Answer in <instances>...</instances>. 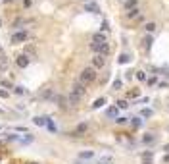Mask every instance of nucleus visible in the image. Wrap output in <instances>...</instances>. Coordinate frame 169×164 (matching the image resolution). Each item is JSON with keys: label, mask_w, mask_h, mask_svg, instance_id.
<instances>
[{"label": "nucleus", "mask_w": 169, "mask_h": 164, "mask_svg": "<svg viewBox=\"0 0 169 164\" xmlns=\"http://www.w3.org/2000/svg\"><path fill=\"white\" fill-rule=\"evenodd\" d=\"M94 79H96V70L94 68H85V70L79 74V83H83V85L92 83Z\"/></svg>", "instance_id": "1"}, {"label": "nucleus", "mask_w": 169, "mask_h": 164, "mask_svg": "<svg viewBox=\"0 0 169 164\" xmlns=\"http://www.w3.org/2000/svg\"><path fill=\"white\" fill-rule=\"evenodd\" d=\"M90 48L96 54H102V56H108V54H110V45H108V42H104V45H94V42H92Z\"/></svg>", "instance_id": "2"}, {"label": "nucleus", "mask_w": 169, "mask_h": 164, "mask_svg": "<svg viewBox=\"0 0 169 164\" xmlns=\"http://www.w3.org/2000/svg\"><path fill=\"white\" fill-rule=\"evenodd\" d=\"M27 41V31H18L10 37V42L12 45H19V42H25Z\"/></svg>", "instance_id": "3"}, {"label": "nucleus", "mask_w": 169, "mask_h": 164, "mask_svg": "<svg viewBox=\"0 0 169 164\" xmlns=\"http://www.w3.org/2000/svg\"><path fill=\"white\" fill-rule=\"evenodd\" d=\"M87 131H88V124H87V122H83V124H79V126L73 129V133H71V135H73V137H83L85 133H87Z\"/></svg>", "instance_id": "4"}, {"label": "nucleus", "mask_w": 169, "mask_h": 164, "mask_svg": "<svg viewBox=\"0 0 169 164\" xmlns=\"http://www.w3.org/2000/svg\"><path fill=\"white\" fill-rule=\"evenodd\" d=\"M104 66H106V56H102V54H94V58H92V68L98 70V68H104Z\"/></svg>", "instance_id": "5"}, {"label": "nucleus", "mask_w": 169, "mask_h": 164, "mask_svg": "<svg viewBox=\"0 0 169 164\" xmlns=\"http://www.w3.org/2000/svg\"><path fill=\"white\" fill-rule=\"evenodd\" d=\"M71 93L83 98V95L87 93V89H85V85H83V83H75V85H73V89H71Z\"/></svg>", "instance_id": "6"}, {"label": "nucleus", "mask_w": 169, "mask_h": 164, "mask_svg": "<svg viewBox=\"0 0 169 164\" xmlns=\"http://www.w3.org/2000/svg\"><path fill=\"white\" fill-rule=\"evenodd\" d=\"M29 62H31V60H29V56H27V54H21V56H18L15 64H18L19 68H27V66H29Z\"/></svg>", "instance_id": "7"}, {"label": "nucleus", "mask_w": 169, "mask_h": 164, "mask_svg": "<svg viewBox=\"0 0 169 164\" xmlns=\"http://www.w3.org/2000/svg\"><path fill=\"white\" fill-rule=\"evenodd\" d=\"M85 10H87V12H92V14H100V6L96 4V2H87V4H85Z\"/></svg>", "instance_id": "8"}, {"label": "nucleus", "mask_w": 169, "mask_h": 164, "mask_svg": "<svg viewBox=\"0 0 169 164\" xmlns=\"http://www.w3.org/2000/svg\"><path fill=\"white\" fill-rule=\"evenodd\" d=\"M92 42H94V45H104V42H108V41H106V35H104V33H94Z\"/></svg>", "instance_id": "9"}, {"label": "nucleus", "mask_w": 169, "mask_h": 164, "mask_svg": "<svg viewBox=\"0 0 169 164\" xmlns=\"http://www.w3.org/2000/svg\"><path fill=\"white\" fill-rule=\"evenodd\" d=\"M79 100H81V97H77V95H73V93H69V97H67V104H69V106H77Z\"/></svg>", "instance_id": "10"}, {"label": "nucleus", "mask_w": 169, "mask_h": 164, "mask_svg": "<svg viewBox=\"0 0 169 164\" xmlns=\"http://www.w3.org/2000/svg\"><path fill=\"white\" fill-rule=\"evenodd\" d=\"M117 110H119L117 106H110L108 110H106V116L108 118H117Z\"/></svg>", "instance_id": "11"}, {"label": "nucleus", "mask_w": 169, "mask_h": 164, "mask_svg": "<svg viewBox=\"0 0 169 164\" xmlns=\"http://www.w3.org/2000/svg\"><path fill=\"white\" fill-rule=\"evenodd\" d=\"M133 8H138V0H127L125 2V10H133Z\"/></svg>", "instance_id": "12"}, {"label": "nucleus", "mask_w": 169, "mask_h": 164, "mask_svg": "<svg viewBox=\"0 0 169 164\" xmlns=\"http://www.w3.org/2000/svg\"><path fill=\"white\" fill-rule=\"evenodd\" d=\"M104 104H106V98H104V97H100V98H96L94 102H92V108L96 110V108H102Z\"/></svg>", "instance_id": "13"}, {"label": "nucleus", "mask_w": 169, "mask_h": 164, "mask_svg": "<svg viewBox=\"0 0 169 164\" xmlns=\"http://www.w3.org/2000/svg\"><path fill=\"white\" fill-rule=\"evenodd\" d=\"M79 158H85V160L94 158V153H92V151H83V153H79Z\"/></svg>", "instance_id": "14"}, {"label": "nucleus", "mask_w": 169, "mask_h": 164, "mask_svg": "<svg viewBox=\"0 0 169 164\" xmlns=\"http://www.w3.org/2000/svg\"><path fill=\"white\" fill-rule=\"evenodd\" d=\"M56 102H58L60 108H67V100H65L62 95H58V97H56Z\"/></svg>", "instance_id": "15"}, {"label": "nucleus", "mask_w": 169, "mask_h": 164, "mask_svg": "<svg viewBox=\"0 0 169 164\" xmlns=\"http://www.w3.org/2000/svg\"><path fill=\"white\" fill-rule=\"evenodd\" d=\"M138 14H140V8H133V10H129V12H127V18L133 19V18H137Z\"/></svg>", "instance_id": "16"}, {"label": "nucleus", "mask_w": 169, "mask_h": 164, "mask_svg": "<svg viewBox=\"0 0 169 164\" xmlns=\"http://www.w3.org/2000/svg\"><path fill=\"white\" fill-rule=\"evenodd\" d=\"M48 120H50V118H41V116H37V118H35V124H37V126H46V124H48Z\"/></svg>", "instance_id": "17"}, {"label": "nucleus", "mask_w": 169, "mask_h": 164, "mask_svg": "<svg viewBox=\"0 0 169 164\" xmlns=\"http://www.w3.org/2000/svg\"><path fill=\"white\" fill-rule=\"evenodd\" d=\"M127 62H131L129 54H121V56H119V64H127Z\"/></svg>", "instance_id": "18"}, {"label": "nucleus", "mask_w": 169, "mask_h": 164, "mask_svg": "<svg viewBox=\"0 0 169 164\" xmlns=\"http://www.w3.org/2000/svg\"><path fill=\"white\" fill-rule=\"evenodd\" d=\"M154 139H156V137H154V133H146V135L142 137V141H144V143H152Z\"/></svg>", "instance_id": "19"}, {"label": "nucleus", "mask_w": 169, "mask_h": 164, "mask_svg": "<svg viewBox=\"0 0 169 164\" xmlns=\"http://www.w3.org/2000/svg\"><path fill=\"white\" fill-rule=\"evenodd\" d=\"M142 42H144V48H146V50H150V47H152V37H150V35H148V37L144 39Z\"/></svg>", "instance_id": "20"}, {"label": "nucleus", "mask_w": 169, "mask_h": 164, "mask_svg": "<svg viewBox=\"0 0 169 164\" xmlns=\"http://www.w3.org/2000/svg\"><path fill=\"white\" fill-rule=\"evenodd\" d=\"M41 97H42V98H50V97H52V89H44V91H41Z\"/></svg>", "instance_id": "21"}, {"label": "nucleus", "mask_w": 169, "mask_h": 164, "mask_svg": "<svg viewBox=\"0 0 169 164\" xmlns=\"http://www.w3.org/2000/svg\"><path fill=\"white\" fill-rule=\"evenodd\" d=\"M146 31L148 33H154L156 31V23H152V21H150V23H146Z\"/></svg>", "instance_id": "22"}, {"label": "nucleus", "mask_w": 169, "mask_h": 164, "mask_svg": "<svg viewBox=\"0 0 169 164\" xmlns=\"http://www.w3.org/2000/svg\"><path fill=\"white\" fill-rule=\"evenodd\" d=\"M137 79L138 81H144V79H146V74H144V71H137Z\"/></svg>", "instance_id": "23"}, {"label": "nucleus", "mask_w": 169, "mask_h": 164, "mask_svg": "<svg viewBox=\"0 0 169 164\" xmlns=\"http://www.w3.org/2000/svg\"><path fill=\"white\" fill-rule=\"evenodd\" d=\"M14 93H15V95H23V93H25V89H23L21 85H18V87L14 89Z\"/></svg>", "instance_id": "24"}, {"label": "nucleus", "mask_w": 169, "mask_h": 164, "mask_svg": "<svg viewBox=\"0 0 169 164\" xmlns=\"http://www.w3.org/2000/svg\"><path fill=\"white\" fill-rule=\"evenodd\" d=\"M142 116H144V118H148V116H152V110H150V108H144V110H142Z\"/></svg>", "instance_id": "25"}, {"label": "nucleus", "mask_w": 169, "mask_h": 164, "mask_svg": "<svg viewBox=\"0 0 169 164\" xmlns=\"http://www.w3.org/2000/svg\"><path fill=\"white\" fill-rule=\"evenodd\" d=\"M121 87H123L121 79H115V81H114V89H121Z\"/></svg>", "instance_id": "26"}, {"label": "nucleus", "mask_w": 169, "mask_h": 164, "mask_svg": "<svg viewBox=\"0 0 169 164\" xmlns=\"http://www.w3.org/2000/svg\"><path fill=\"white\" fill-rule=\"evenodd\" d=\"M127 106H129L127 100H119V102H117V108H127Z\"/></svg>", "instance_id": "27"}, {"label": "nucleus", "mask_w": 169, "mask_h": 164, "mask_svg": "<svg viewBox=\"0 0 169 164\" xmlns=\"http://www.w3.org/2000/svg\"><path fill=\"white\" fill-rule=\"evenodd\" d=\"M100 164H111V156H104V158L100 160Z\"/></svg>", "instance_id": "28"}, {"label": "nucleus", "mask_w": 169, "mask_h": 164, "mask_svg": "<svg viewBox=\"0 0 169 164\" xmlns=\"http://www.w3.org/2000/svg\"><path fill=\"white\" fill-rule=\"evenodd\" d=\"M140 124H142V120H140V118H133V126H135V127H138Z\"/></svg>", "instance_id": "29"}, {"label": "nucleus", "mask_w": 169, "mask_h": 164, "mask_svg": "<svg viewBox=\"0 0 169 164\" xmlns=\"http://www.w3.org/2000/svg\"><path fill=\"white\" fill-rule=\"evenodd\" d=\"M46 126H48V129H50V131H56V126H54V122H52V120H48V124H46Z\"/></svg>", "instance_id": "30"}, {"label": "nucleus", "mask_w": 169, "mask_h": 164, "mask_svg": "<svg viewBox=\"0 0 169 164\" xmlns=\"http://www.w3.org/2000/svg\"><path fill=\"white\" fill-rule=\"evenodd\" d=\"M108 29H110V23H108V21H102V31H108Z\"/></svg>", "instance_id": "31"}, {"label": "nucleus", "mask_w": 169, "mask_h": 164, "mask_svg": "<svg viewBox=\"0 0 169 164\" xmlns=\"http://www.w3.org/2000/svg\"><path fill=\"white\" fill-rule=\"evenodd\" d=\"M158 83V79H156V77H152V79H148V85H156Z\"/></svg>", "instance_id": "32"}, {"label": "nucleus", "mask_w": 169, "mask_h": 164, "mask_svg": "<svg viewBox=\"0 0 169 164\" xmlns=\"http://www.w3.org/2000/svg\"><path fill=\"white\" fill-rule=\"evenodd\" d=\"M0 97H2V98H8V93H6V91H0Z\"/></svg>", "instance_id": "33"}, {"label": "nucleus", "mask_w": 169, "mask_h": 164, "mask_svg": "<svg viewBox=\"0 0 169 164\" xmlns=\"http://www.w3.org/2000/svg\"><path fill=\"white\" fill-rule=\"evenodd\" d=\"M163 162H167V164H169V155H165V156H163Z\"/></svg>", "instance_id": "34"}, {"label": "nucleus", "mask_w": 169, "mask_h": 164, "mask_svg": "<svg viewBox=\"0 0 169 164\" xmlns=\"http://www.w3.org/2000/svg\"><path fill=\"white\" fill-rule=\"evenodd\" d=\"M163 151H167V153H169V143H167V145H165V147H163Z\"/></svg>", "instance_id": "35"}, {"label": "nucleus", "mask_w": 169, "mask_h": 164, "mask_svg": "<svg viewBox=\"0 0 169 164\" xmlns=\"http://www.w3.org/2000/svg\"><path fill=\"white\" fill-rule=\"evenodd\" d=\"M144 164H152V162H150V160H144Z\"/></svg>", "instance_id": "36"}, {"label": "nucleus", "mask_w": 169, "mask_h": 164, "mask_svg": "<svg viewBox=\"0 0 169 164\" xmlns=\"http://www.w3.org/2000/svg\"><path fill=\"white\" fill-rule=\"evenodd\" d=\"M0 23H2V21H0Z\"/></svg>", "instance_id": "37"}, {"label": "nucleus", "mask_w": 169, "mask_h": 164, "mask_svg": "<svg viewBox=\"0 0 169 164\" xmlns=\"http://www.w3.org/2000/svg\"><path fill=\"white\" fill-rule=\"evenodd\" d=\"M0 129H2V127H0Z\"/></svg>", "instance_id": "38"}]
</instances>
